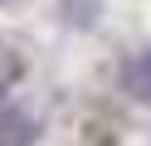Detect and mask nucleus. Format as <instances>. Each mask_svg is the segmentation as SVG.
<instances>
[{
	"instance_id": "obj_1",
	"label": "nucleus",
	"mask_w": 151,
	"mask_h": 146,
	"mask_svg": "<svg viewBox=\"0 0 151 146\" xmlns=\"http://www.w3.org/2000/svg\"><path fill=\"white\" fill-rule=\"evenodd\" d=\"M39 136V127L29 122L24 112H15L10 102H0V146H29Z\"/></svg>"
},
{
	"instance_id": "obj_2",
	"label": "nucleus",
	"mask_w": 151,
	"mask_h": 146,
	"mask_svg": "<svg viewBox=\"0 0 151 146\" xmlns=\"http://www.w3.org/2000/svg\"><path fill=\"white\" fill-rule=\"evenodd\" d=\"M122 83H127V93L137 97V102H146V107H151V49H146V54H137V58L127 63Z\"/></svg>"
}]
</instances>
